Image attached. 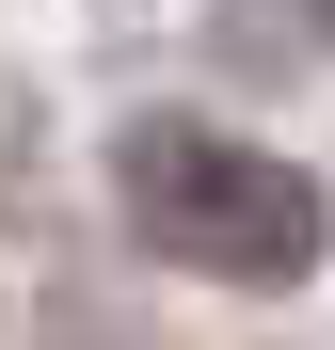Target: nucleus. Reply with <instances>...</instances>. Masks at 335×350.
I'll list each match as a JSON object with an SVG mask.
<instances>
[{
    "label": "nucleus",
    "mask_w": 335,
    "mask_h": 350,
    "mask_svg": "<svg viewBox=\"0 0 335 350\" xmlns=\"http://www.w3.org/2000/svg\"><path fill=\"white\" fill-rule=\"evenodd\" d=\"M112 191H128V239L144 255H176L208 286H303L319 271V175L303 159H271L240 128H128L112 144Z\"/></svg>",
    "instance_id": "1"
}]
</instances>
